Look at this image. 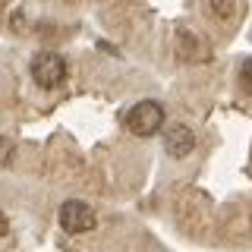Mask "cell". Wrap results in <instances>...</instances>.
<instances>
[{
	"label": "cell",
	"mask_w": 252,
	"mask_h": 252,
	"mask_svg": "<svg viewBox=\"0 0 252 252\" xmlns=\"http://www.w3.org/2000/svg\"><path fill=\"white\" fill-rule=\"evenodd\" d=\"M126 126H129L132 136H155L164 126V107L158 101H139L136 107L126 114Z\"/></svg>",
	"instance_id": "1"
},
{
	"label": "cell",
	"mask_w": 252,
	"mask_h": 252,
	"mask_svg": "<svg viewBox=\"0 0 252 252\" xmlns=\"http://www.w3.org/2000/svg\"><path fill=\"white\" fill-rule=\"evenodd\" d=\"M32 79H35L41 89H57L66 79V60L54 51H44L32 60Z\"/></svg>",
	"instance_id": "2"
},
{
	"label": "cell",
	"mask_w": 252,
	"mask_h": 252,
	"mask_svg": "<svg viewBox=\"0 0 252 252\" xmlns=\"http://www.w3.org/2000/svg\"><path fill=\"white\" fill-rule=\"evenodd\" d=\"M94 224H98V218H94V211L85 202H79V199L63 202V208H60V227L66 233H89Z\"/></svg>",
	"instance_id": "3"
},
{
	"label": "cell",
	"mask_w": 252,
	"mask_h": 252,
	"mask_svg": "<svg viewBox=\"0 0 252 252\" xmlns=\"http://www.w3.org/2000/svg\"><path fill=\"white\" fill-rule=\"evenodd\" d=\"M164 148H167V155H170V158H186V155L195 148V136H192V129H189V126H183V123L170 126V129L164 132Z\"/></svg>",
	"instance_id": "4"
},
{
	"label": "cell",
	"mask_w": 252,
	"mask_h": 252,
	"mask_svg": "<svg viewBox=\"0 0 252 252\" xmlns=\"http://www.w3.org/2000/svg\"><path fill=\"white\" fill-rule=\"evenodd\" d=\"M240 85H243V89H246V92L252 94V60L243 63V69H240Z\"/></svg>",
	"instance_id": "5"
}]
</instances>
